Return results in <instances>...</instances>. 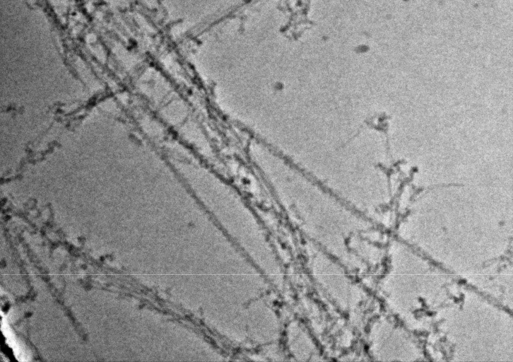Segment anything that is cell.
<instances>
[{
	"label": "cell",
	"instance_id": "1",
	"mask_svg": "<svg viewBox=\"0 0 513 362\" xmlns=\"http://www.w3.org/2000/svg\"><path fill=\"white\" fill-rule=\"evenodd\" d=\"M288 344L290 354L297 360H319V352L308 332L298 323L288 327Z\"/></svg>",
	"mask_w": 513,
	"mask_h": 362
}]
</instances>
